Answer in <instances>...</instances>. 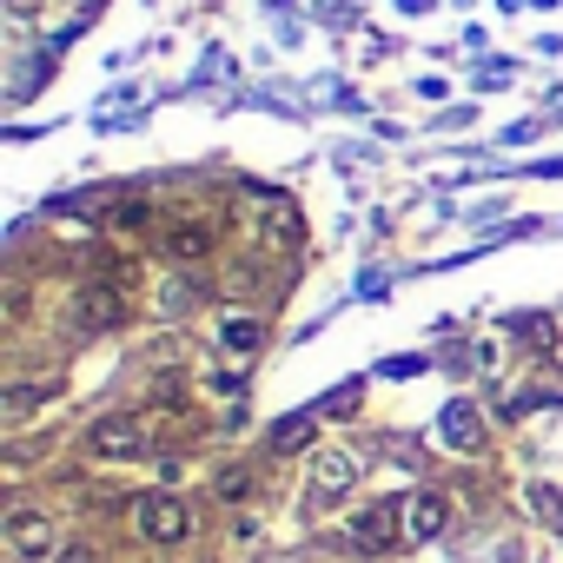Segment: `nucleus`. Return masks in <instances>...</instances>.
Here are the masks:
<instances>
[{"mask_svg": "<svg viewBox=\"0 0 563 563\" xmlns=\"http://www.w3.org/2000/svg\"><path fill=\"white\" fill-rule=\"evenodd\" d=\"M523 497H530V510H537V517H543V523H550V530H563V497H556V490H550V484H530V490H523Z\"/></svg>", "mask_w": 563, "mask_h": 563, "instance_id": "nucleus-9", "label": "nucleus"}, {"mask_svg": "<svg viewBox=\"0 0 563 563\" xmlns=\"http://www.w3.org/2000/svg\"><path fill=\"white\" fill-rule=\"evenodd\" d=\"M87 444H93L100 457H133V451H140V424H133V418H100V424L87 431Z\"/></svg>", "mask_w": 563, "mask_h": 563, "instance_id": "nucleus-6", "label": "nucleus"}, {"mask_svg": "<svg viewBox=\"0 0 563 563\" xmlns=\"http://www.w3.org/2000/svg\"><path fill=\"white\" fill-rule=\"evenodd\" d=\"M352 484H358L352 451H319V457H312V504H339Z\"/></svg>", "mask_w": 563, "mask_h": 563, "instance_id": "nucleus-2", "label": "nucleus"}, {"mask_svg": "<svg viewBox=\"0 0 563 563\" xmlns=\"http://www.w3.org/2000/svg\"><path fill=\"white\" fill-rule=\"evenodd\" d=\"M245 490H252V471H245V464H225V471H219V497H225V504H239Z\"/></svg>", "mask_w": 563, "mask_h": 563, "instance_id": "nucleus-13", "label": "nucleus"}, {"mask_svg": "<svg viewBox=\"0 0 563 563\" xmlns=\"http://www.w3.org/2000/svg\"><path fill=\"white\" fill-rule=\"evenodd\" d=\"M133 523H140V537H146V543H179V537L192 530V510H186L173 490H153V497H140V504H133Z\"/></svg>", "mask_w": 563, "mask_h": 563, "instance_id": "nucleus-1", "label": "nucleus"}, {"mask_svg": "<svg viewBox=\"0 0 563 563\" xmlns=\"http://www.w3.org/2000/svg\"><path fill=\"white\" fill-rule=\"evenodd\" d=\"M444 517H451V510H444V497H438V490L405 497V537H411V543H431V537L444 530Z\"/></svg>", "mask_w": 563, "mask_h": 563, "instance_id": "nucleus-4", "label": "nucleus"}, {"mask_svg": "<svg viewBox=\"0 0 563 563\" xmlns=\"http://www.w3.org/2000/svg\"><path fill=\"white\" fill-rule=\"evenodd\" d=\"M8 543H14L21 556H47V550H54V523H47L41 510H14V517H8Z\"/></svg>", "mask_w": 563, "mask_h": 563, "instance_id": "nucleus-5", "label": "nucleus"}, {"mask_svg": "<svg viewBox=\"0 0 563 563\" xmlns=\"http://www.w3.org/2000/svg\"><path fill=\"white\" fill-rule=\"evenodd\" d=\"M258 339H265L258 319H232V325H225V352H258Z\"/></svg>", "mask_w": 563, "mask_h": 563, "instance_id": "nucleus-11", "label": "nucleus"}, {"mask_svg": "<svg viewBox=\"0 0 563 563\" xmlns=\"http://www.w3.org/2000/svg\"><path fill=\"white\" fill-rule=\"evenodd\" d=\"M80 325H120V292H107V286H87L80 292Z\"/></svg>", "mask_w": 563, "mask_h": 563, "instance_id": "nucleus-8", "label": "nucleus"}, {"mask_svg": "<svg viewBox=\"0 0 563 563\" xmlns=\"http://www.w3.org/2000/svg\"><path fill=\"white\" fill-rule=\"evenodd\" d=\"M444 431H451V444H477V418H471V405H451V411H444Z\"/></svg>", "mask_w": 563, "mask_h": 563, "instance_id": "nucleus-12", "label": "nucleus"}, {"mask_svg": "<svg viewBox=\"0 0 563 563\" xmlns=\"http://www.w3.org/2000/svg\"><path fill=\"white\" fill-rule=\"evenodd\" d=\"M398 517H405V504H372V510H358V517H352V543H358V550H391Z\"/></svg>", "mask_w": 563, "mask_h": 563, "instance_id": "nucleus-3", "label": "nucleus"}, {"mask_svg": "<svg viewBox=\"0 0 563 563\" xmlns=\"http://www.w3.org/2000/svg\"><path fill=\"white\" fill-rule=\"evenodd\" d=\"M166 252H173V258H206V252H212V225H206V219L173 225V232H166Z\"/></svg>", "mask_w": 563, "mask_h": 563, "instance_id": "nucleus-7", "label": "nucleus"}, {"mask_svg": "<svg viewBox=\"0 0 563 563\" xmlns=\"http://www.w3.org/2000/svg\"><path fill=\"white\" fill-rule=\"evenodd\" d=\"M60 563H93V550H87V543H67V550H60Z\"/></svg>", "mask_w": 563, "mask_h": 563, "instance_id": "nucleus-15", "label": "nucleus"}, {"mask_svg": "<svg viewBox=\"0 0 563 563\" xmlns=\"http://www.w3.org/2000/svg\"><path fill=\"white\" fill-rule=\"evenodd\" d=\"M312 431H319V418H286V424L272 431V451H299V444H306Z\"/></svg>", "mask_w": 563, "mask_h": 563, "instance_id": "nucleus-10", "label": "nucleus"}, {"mask_svg": "<svg viewBox=\"0 0 563 563\" xmlns=\"http://www.w3.org/2000/svg\"><path fill=\"white\" fill-rule=\"evenodd\" d=\"M113 219H120V225H146V206H140V199H126V206H120Z\"/></svg>", "mask_w": 563, "mask_h": 563, "instance_id": "nucleus-14", "label": "nucleus"}, {"mask_svg": "<svg viewBox=\"0 0 563 563\" xmlns=\"http://www.w3.org/2000/svg\"><path fill=\"white\" fill-rule=\"evenodd\" d=\"M8 14L14 21H34V0H8Z\"/></svg>", "mask_w": 563, "mask_h": 563, "instance_id": "nucleus-16", "label": "nucleus"}]
</instances>
